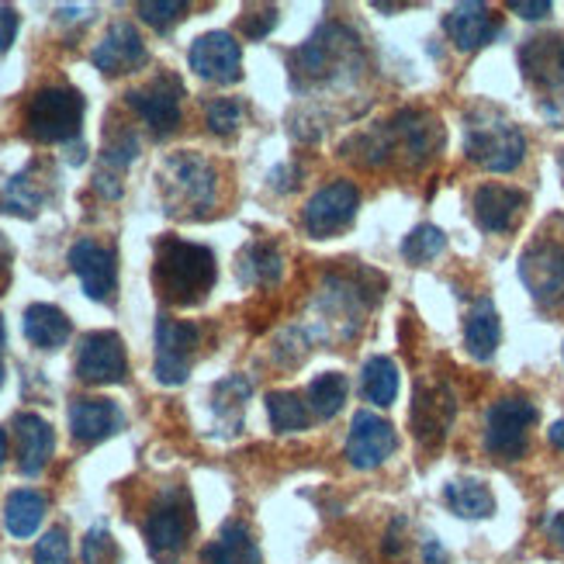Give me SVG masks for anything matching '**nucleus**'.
<instances>
[{"instance_id":"nucleus-7","label":"nucleus","mask_w":564,"mask_h":564,"mask_svg":"<svg viewBox=\"0 0 564 564\" xmlns=\"http://www.w3.org/2000/svg\"><path fill=\"white\" fill-rule=\"evenodd\" d=\"M84 97L73 87H42L24 108V132L35 142H73L84 126Z\"/></svg>"},{"instance_id":"nucleus-8","label":"nucleus","mask_w":564,"mask_h":564,"mask_svg":"<svg viewBox=\"0 0 564 564\" xmlns=\"http://www.w3.org/2000/svg\"><path fill=\"white\" fill-rule=\"evenodd\" d=\"M536 423V405L523 395L499 399L485 415V447L502 460H520L530 444V426Z\"/></svg>"},{"instance_id":"nucleus-46","label":"nucleus","mask_w":564,"mask_h":564,"mask_svg":"<svg viewBox=\"0 0 564 564\" xmlns=\"http://www.w3.org/2000/svg\"><path fill=\"white\" fill-rule=\"evenodd\" d=\"M8 263H11V250H8V242H4V236H0V274L8 271Z\"/></svg>"},{"instance_id":"nucleus-5","label":"nucleus","mask_w":564,"mask_h":564,"mask_svg":"<svg viewBox=\"0 0 564 564\" xmlns=\"http://www.w3.org/2000/svg\"><path fill=\"white\" fill-rule=\"evenodd\" d=\"M142 533H145V547H150V554L160 564H174L187 547V536L194 533V506H191L187 488L181 485L163 488Z\"/></svg>"},{"instance_id":"nucleus-6","label":"nucleus","mask_w":564,"mask_h":564,"mask_svg":"<svg viewBox=\"0 0 564 564\" xmlns=\"http://www.w3.org/2000/svg\"><path fill=\"white\" fill-rule=\"evenodd\" d=\"M163 198L174 215H205L215 205V166L198 153H177L163 163Z\"/></svg>"},{"instance_id":"nucleus-25","label":"nucleus","mask_w":564,"mask_h":564,"mask_svg":"<svg viewBox=\"0 0 564 564\" xmlns=\"http://www.w3.org/2000/svg\"><path fill=\"white\" fill-rule=\"evenodd\" d=\"M202 564H263L260 547L247 523L229 520L215 541L202 551Z\"/></svg>"},{"instance_id":"nucleus-11","label":"nucleus","mask_w":564,"mask_h":564,"mask_svg":"<svg viewBox=\"0 0 564 564\" xmlns=\"http://www.w3.org/2000/svg\"><path fill=\"white\" fill-rule=\"evenodd\" d=\"M129 375L126 343L111 329H97L80 339L77 350V378L84 384H121Z\"/></svg>"},{"instance_id":"nucleus-14","label":"nucleus","mask_w":564,"mask_h":564,"mask_svg":"<svg viewBox=\"0 0 564 564\" xmlns=\"http://www.w3.org/2000/svg\"><path fill=\"white\" fill-rule=\"evenodd\" d=\"M357 215V187L350 181H333L312 194L305 205V232L315 239H329L343 232Z\"/></svg>"},{"instance_id":"nucleus-21","label":"nucleus","mask_w":564,"mask_h":564,"mask_svg":"<svg viewBox=\"0 0 564 564\" xmlns=\"http://www.w3.org/2000/svg\"><path fill=\"white\" fill-rule=\"evenodd\" d=\"M527 208V194L506 184H485L475 191V223L481 232H509Z\"/></svg>"},{"instance_id":"nucleus-16","label":"nucleus","mask_w":564,"mask_h":564,"mask_svg":"<svg viewBox=\"0 0 564 564\" xmlns=\"http://www.w3.org/2000/svg\"><path fill=\"white\" fill-rule=\"evenodd\" d=\"M399 447V436L391 430L388 420L375 412H357L354 415V426L347 436V460L360 471H371L378 464H384Z\"/></svg>"},{"instance_id":"nucleus-13","label":"nucleus","mask_w":564,"mask_h":564,"mask_svg":"<svg viewBox=\"0 0 564 564\" xmlns=\"http://www.w3.org/2000/svg\"><path fill=\"white\" fill-rule=\"evenodd\" d=\"M457 415V399L444 381L420 384L412 399V433L423 447H440Z\"/></svg>"},{"instance_id":"nucleus-42","label":"nucleus","mask_w":564,"mask_h":564,"mask_svg":"<svg viewBox=\"0 0 564 564\" xmlns=\"http://www.w3.org/2000/svg\"><path fill=\"white\" fill-rule=\"evenodd\" d=\"M14 35H18V11L14 8H0V53H8Z\"/></svg>"},{"instance_id":"nucleus-40","label":"nucleus","mask_w":564,"mask_h":564,"mask_svg":"<svg viewBox=\"0 0 564 564\" xmlns=\"http://www.w3.org/2000/svg\"><path fill=\"white\" fill-rule=\"evenodd\" d=\"M274 24H278V11L263 8V11H253V14H242L239 32L247 35V39H263L267 32H274Z\"/></svg>"},{"instance_id":"nucleus-19","label":"nucleus","mask_w":564,"mask_h":564,"mask_svg":"<svg viewBox=\"0 0 564 564\" xmlns=\"http://www.w3.org/2000/svg\"><path fill=\"white\" fill-rule=\"evenodd\" d=\"M523 77L541 90H564V35H533L520 48Z\"/></svg>"},{"instance_id":"nucleus-44","label":"nucleus","mask_w":564,"mask_h":564,"mask_svg":"<svg viewBox=\"0 0 564 564\" xmlns=\"http://www.w3.org/2000/svg\"><path fill=\"white\" fill-rule=\"evenodd\" d=\"M547 533L557 547H564V512H554V517L547 520Z\"/></svg>"},{"instance_id":"nucleus-29","label":"nucleus","mask_w":564,"mask_h":564,"mask_svg":"<svg viewBox=\"0 0 564 564\" xmlns=\"http://www.w3.org/2000/svg\"><path fill=\"white\" fill-rule=\"evenodd\" d=\"M447 506L460 520H488L496 512V496L478 478H457L447 485Z\"/></svg>"},{"instance_id":"nucleus-35","label":"nucleus","mask_w":564,"mask_h":564,"mask_svg":"<svg viewBox=\"0 0 564 564\" xmlns=\"http://www.w3.org/2000/svg\"><path fill=\"white\" fill-rule=\"evenodd\" d=\"M444 250H447V236L440 232L436 226H415L402 242V257L412 260V263H430Z\"/></svg>"},{"instance_id":"nucleus-12","label":"nucleus","mask_w":564,"mask_h":564,"mask_svg":"<svg viewBox=\"0 0 564 564\" xmlns=\"http://www.w3.org/2000/svg\"><path fill=\"white\" fill-rule=\"evenodd\" d=\"M181 97H184V84L177 77H170V73H160L153 84L129 90L126 101L163 139L181 126Z\"/></svg>"},{"instance_id":"nucleus-23","label":"nucleus","mask_w":564,"mask_h":564,"mask_svg":"<svg viewBox=\"0 0 564 564\" xmlns=\"http://www.w3.org/2000/svg\"><path fill=\"white\" fill-rule=\"evenodd\" d=\"M444 29H447L451 42L460 48V53H475V48L488 45L502 32V24L492 18V11H488L485 4H478V0H468V4H457L444 18Z\"/></svg>"},{"instance_id":"nucleus-20","label":"nucleus","mask_w":564,"mask_h":564,"mask_svg":"<svg viewBox=\"0 0 564 564\" xmlns=\"http://www.w3.org/2000/svg\"><path fill=\"white\" fill-rule=\"evenodd\" d=\"M126 426V412L111 399H77L69 405V433L77 444H101Z\"/></svg>"},{"instance_id":"nucleus-39","label":"nucleus","mask_w":564,"mask_h":564,"mask_svg":"<svg viewBox=\"0 0 564 564\" xmlns=\"http://www.w3.org/2000/svg\"><path fill=\"white\" fill-rule=\"evenodd\" d=\"M205 118H208V129L215 135H232L242 121V108H239V101H232V97H218V101L208 105Z\"/></svg>"},{"instance_id":"nucleus-47","label":"nucleus","mask_w":564,"mask_h":564,"mask_svg":"<svg viewBox=\"0 0 564 564\" xmlns=\"http://www.w3.org/2000/svg\"><path fill=\"white\" fill-rule=\"evenodd\" d=\"M4 457H8V433L0 430V468H4Z\"/></svg>"},{"instance_id":"nucleus-49","label":"nucleus","mask_w":564,"mask_h":564,"mask_svg":"<svg viewBox=\"0 0 564 564\" xmlns=\"http://www.w3.org/2000/svg\"><path fill=\"white\" fill-rule=\"evenodd\" d=\"M0 384H4V364H0Z\"/></svg>"},{"instance_id":"nucleus-3","label":"nucleus","mask_w":564,"mask_h":564,"mask_svg":"<svg viewBox=\"0 0 564 564\" xmlns=\"http://www.w3.org/2000/svg\"><path fill=\"white\" fill-rule=\"evenodd\" d=\"M360 45L347 24L326 21L305 45L291 53V84L299 90L350 80V69L360 66Z\"/></svg>"},{"instance_id":"nucleus-22","label":"nucleus","mask_w":564,"mask_h":564,"mask_svg":"<svg viewBox=\"0 0 564 564\" xmlns=\"http://www.w3.org/2000/svg\"><path fill=\"white\" fill-rule=\"evenodd\" d=\"M14 440H18V468L21 475H42L48 457L56 451V433L48 426L42 415L35 412H21L14 415Z\"/></svg>"},{"instance_id":"nucleus-2","label":"nucleus","mask_w":564,"mask_h":564,"mask_svg":"<svg viewBox=\"0 0 564 564\" xmlns=\"http://www.w3.org/2000/svg\"><path fill=\"white\" fill-rule=\"evenodd\" d=\"M215 253L198 242H187L177 236L160 239L156 263H153V284L166 305H198L215 288Z\"/></svg>"},{"instance_id":"nucleus-31","label":"nucleus","mask_w":564,"mask_h":564,"mask_svg":"<svg viewBox=\"0 0 564 564\" xmlns=\"http://www.w3.org/2000/svg\"><path fill=\"white\" fill-rule=\"evenodd\" d=\"M347 395H350L347 375H339V371L318 375L308 384V409H312V415H318V420H333V415L347 405Z\"/></svg>"},{"instance_id":"nucleus-17","label":"nucleus","mask_w":564,"mask_h":564,"mask_svg":"<svg viewBox=\"0 0 564 564\" xmlns=\"http://www.w3.org/2000/svg\"><path fill=\"white\" fill-rule=\"evenodd\" d=\"M191 69L212 84H236L242 77V53L229 32H208L191 45Z\"/></svg>"},{"instance_id":"nucleus-43","label":"nucleus","mask_w":564,"mask_h":564,"mask_svg":"<svg viewBox=\"0 0 564 564\" xmlns=\"http://www.w3.org/2000/svg\"><path fill=\"white\" fill-rule=\"evenodd\" d=\"M423 557H426V564H447V551L436 544V536H426V544H423Z\"/></svg>"},{"instance_id":"nucleus-41","label":"nucleus","mask_w":564,"mask_h":564,"mask_svg":"<svg viewBox=\"0 0 564 564\" xmlns=\"http://www.w3.org/2000/svg\"><path fill=\"white\" fill-rule=\"evenodd\" d=\"M509 11L527 18V21H541V18H547L554 11V4H551V0H509Z\"/></svg>"},{"instance_id":"nucleus-45","label":"nucleus","mask_w":564,"mask_h":564,"mask_svg":"<svg viewBox=\"0 0 564 564\" xmlns=\"http://www.w3.org/2000/svg\"><path fill=\"white\" fill-rule=\"evenodd\" d=\"M547 436H551V444H554L557 451H564V420H561V423H554V426L547 430Z\"/></svg>"},{"instance_id":"nucleus-4","label":"nucleus","mask_w":564,"mask_h":564,"mask_svg":"<svg viewBox=\"0 0 564 564\" xmlns=\"http://www.w3.org/2000/svg\"><path fill=\"white\" fill-rule=\"evenodd\" d=\"M464 153L492 174H512L527 156V135L499 108L478 105L464 118Z\"/></svg>"},{"instance_id":"nucleus-32","label":"nucleus","mask_w":564,"mask_h":564,"mask_svg":"<svg viewBox=\"0 0 564 564\" xmlns=\"http://www.w3.org/2000/svg\"><path fill=\"white\" fill-rule=\"evenodd\" d=\"M399 395V367L391 357H371L364 364V399L375 405H391Z\"/></svg>"},{"instance_id":"nucleus-15","label":"nucleus","mask_w":564,"mask_h":564,"mask_svg":"<svg viewBox=\"0 0 564 564\" xmlns=\"http://www.w3.org/2000/svg\"><path fill=\"white\" fill-rule=\"evenodd\" d=\"M69 267L73 274L80 278L84 291L90 302H115V291H118V260L115 250L101 247L94 239H80L69 247Z\"/></svg>"},{"instance_id":"nucleus-28","label":"nucleus","mask_w":564,"mask_h":564,"mask_svg":"<svg viewBox=\"0 0 564 564\" xmlns=\"http://www.w3.org/2000/svg\"><path fill=\"white\" fill-rule=\"evenodd\" d=\"M45 496L42 492H32V488H18V492L8 496L4 502V527L11 536L24 541V536L39 533L42 520H45Z\"/></svg>"},{"instance_id":"nucleus-1","label":"nucleus","mask_w":564,"mask_h":564,"mask_svg":"<svg viewBox=\"0 0 564 564\" xmlns=\"http://www.w3.org/2000/svg\"><path fill=\"white\" fill-rule=\"evenodd\" d=\"M444 145V129L426 111H402L384 126L364 132L360 139L347 142V153L354 150L367 166H423Z\"/></svg>"},{"instance_id":"nucleus-36","label":"nucleus","mask_w":564,"mask_h":564,"mask_svg":"<svg viewBox=\"0 0 564 564\" xmlns=\"http://www.w3.org/2000/svg\"><path fill=\"white\" fill-rule=\"evenodd\" d=\"M84 564H121V551L105 523H97L84 536Z\"/></svg>"},{"instance_id":"nucleus-34","label":"nucleus","mask_w":564,"mask_h":564,"mask_svg":"<svg viewBox=\"0 0 564 564\" xmlns=\"http://www.w3.org/2000/svg\"><path fill=\"white\" fill-rule=\"evenodd\" d=\"M32 174H35V166L8 181V187H4V205H8V212L35 215V212L42 208V202H45V187H42V184H32Z\"/></svg>"},{"instance_id":"nucleus-50","label":"nucleus","mask_w":564,"mask_h":564,"mask_svg":"<svg viewBox=\"0 0 564 564\" xmlns=\"http://www.w3.org/2000/svg\"><path fill=\"white\" fill-rule=\"evenodd\" d=\"M561 166H564V156H561Z\"/></svg>"},{"instance_id":"nucleus-48","label":"nucleus","mask_w":564,"mask_h":564,"mask_svg":"<svg viewBox=\"0 0 564 564\" xmlns=\"http://www.w3.org/2000/svg\"><path fill=\"white\" fill-rule=\"evenodd\" d=\"M0 347H4V318H0Z\"/></svg>"},{"instance_id":"nucleus-30","label":"nucleus","mask_w":564,"mask_h":564,"mask_svg":"<svg viewBox=\"0 0 564 564\" xmlns=\"http://www.w3.org/2000/svg\"><path fill=\"white\" fill-rule=\"evenodd\" d=\"M236 274L247 284H278L284 274V260L274 242H253V247L242 250Z\"/></svg>"},{"instance_id":"nucleus-18","label":"nucleus","mask_w":564,"mask_h":564,"mask_svg":"<svg viewBox=\"0 0 564 564\" xmlns=\"http://www.w3.org/2000/svg\"><path fill=\"white\" fill-rule=\"evenodd\" d=\"M145 42L142 35L135 32V24L132 21H115L108 35L94 45V53H90V63L108 73V77H118V73H132L139 66H145Z\"/></svg>"},{"instance_id":"nucleus-26","label":"nucleus","mask_w":564,"mask_h":564,"mask_svg":"<svg viewBox=\"0 0 564 564\" xmlns=\"http://www.w3.org/2000/svg\"><path fill=\"white\" fill-rule=\"evenodd\" d=\"M499 339H502V323L492 299H478L468 318H464V347H468L475 360H492L499 350Z\"/></svg>"},{"instance_id":"nucleus-10","label":"nucleus","mask_w":564,"mask_h":564,"mask_svg":"<svg viewBox=\"0 0 564 564\" xmlns=\"http://www.w3.org/2000/svg\"><path fill=\"white\" fill-rule=\"evenodd\" d=\"M202 343V329L194 323H181V318L160 315L156 318V364L153 375L160 384H184L191 375L194 350Z\"/></svg>"},{"instance_id":"nucleus-37","label":"nucleus","mask_w":564,"mask_h":564,"mask_svg":"<svg viewBox=\"0 0 564 564\" xmlns=\"http://www.w3.org/2000/svg\"><path fill=\"white\" fill-rule=\"evenodd\" d=\"M184 14H187L184 0H142V4H139V18L145 24H153L156 32H166L170 24H177Z\"/></svg>"},{"instance_id":"nucleus-24","label":"nucleus","mask_w":564,"mask_h":564,"mask_svg":"<svg viewBox=\"0 0 564 564\" xmlns=\"http://www.w3.org/2000/svg\"><path fill=\"white\" fill-rule=\"evenodd\" d=\"M135 156H139V139L129 129L115 132L101 150V170L94 174V187L105 198H121V174H126Z\"/></svg>"},{"instance_id":"nucleus-27","label":"nucleus","mask_w":564,"mask_h":564,"mask_svg":"<svg viewBox=\"0 0 564 564\" xmlns=\"http://www.w3.org/2000/svg\"><path fill=\"white\" fill-rule=\"evenodd\" d=\"M21 329H24V336H29L32 347H39V350H59L73 336V323L56 305H29L24 308Z\"/></svg>"},{"instance_id":"nucleus-38","label":"nucleus","mask_w":564,"mask_h":564,"mask_svg":"<svg viewBox=\"0 0 564 564\" xmlns=\"http://www.w3.org/2000/svg\"><path fill=\"white\" fill-rule=\"evenodd\" d=\"M35 564H73L69 561V536L63 527H53L39 536L35 544Z\"/></svg>"},{"instance_id":"nucleus-33","label":"nucleus","mask_w":564,"mask_h":564,"mask_svg":"<svg viewBox=\"0 0 564 564\" xmlns=\"http://www.w3.org/2000/svg\"><path fill=\"white\" fill-rule=\"evenodd\" d=\"M267 415H271V426L278 433H302L312 423L308 402H302L294 391H271L267 395Z\"/></svg>"},{"instance_id":"nucleus-9","label":"nucleus","mask_w":564,"mask_h":564,"mask_svg":"<svg viewBox=\"0 0 564 564\" xmlns=\"http://www.w3.org/2000/svg\"><path fill=\"white\" fill-rule=\"evenodd\" d=\"M520 281L541 308H564V242L536 239L520 257Z\"/></svg>"}]
</instances>
